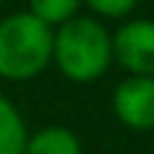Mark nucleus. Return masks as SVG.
<instances>
[{
  "label": "nucleus",
  "instance_id": "1",
  "mask_svg": "<svg viewBox=\"0 0 154 154\" xmlns=\"http://www.w3.org/2000/svg\"><path fill=\"white\" fill-rule=\"evenodd\" d=\"M111 54V34L103 20L91 14H77L60 29H54L51 63L74 83H91L106 74Z\"/></svg>",
  "mask_w": 154,
  "mask_h": 154
},
{
  "label": "nucleus",
  "instance_id": "2",
  "mask_svg": "<svg viewBox=\"0 0 154 154\" xmlns=\"http://www.w3.org/2000/svg\"><path fill=\"white\" fill-rule=\"evenodd\" d=\"M54 32L32 11H14L0 20V77L32 80L51 63Z\"/></svg>",
  "mask_w": 154,
  "mask_h": 154
},
{
  "label": "nucleus",
  "instance_id": "3",
  "mask_svg": "<svg viewBox=\"0 0 154 154\" xmlns=\"http://www.w3.org/2000/svg\"><path fill=\"white\" fill-rule=\"evenodd\" d=\"M111 54L128 77H154V20L137 17L111 34Z\"/></svg>",
  "mask_w": 154,
  "mask_h": 154
},
{
  "label": "nucleus",
  "instance_id": "4",
  "mask_svg": "<svg viewBox=\"0 0 154 154\" xmlns=\"http://www.w3.org/2000/svg\"><path fill=\"white\" fill-rule=\"evenodd\" d=\"M114 114L123 126L134 131L154 128V77H126L114 88Z\"/></svg>",
  "mask_w": 154,
  "mask_h": 154
},
{
  "label": "nucleus",
  "instance_id": "5",
  "mask_svg": "<svg viewBox=\"0 0 154 154\" xmlns=\"http://www.w3.org/2000/svg\"><path fill=\"white\" fill-rule=\"evenodd\" d=\"M23 154H83L77 134L66 126H46L40 131L29 134Z\"/></svg>",
  "mask_w": 154,
  "mask_h": 154
},
{
  "label": "nucleus",
  "instance_id": "6",
  "mask_svg": "<svg viewBox=\"0 0 154 154\" xmlns=\"http://www.w3.org/2000/svg\"><path fill=\"white\" fill-rule=\"evenodd\" d=\"M26 140H29V128L17 106L0 94V154H23Z\"/></svg>",
  "mask_w": 154,
  "mask_h": 154
},
{
  "label": "nucleus",
  "instance_id": "7",
  "mask_svg": "<svg viewBox=\"0 0 154 154\" xmlns=\"http://www.w3.org/2000/svg\"><path fill=\"white\" fill-rule=\"evenodd\" d=\"M29 11H32L43 26H49L51 32H54L63 23H69L72 17L80 14V3H74V0H32Z\"/></svg>",
  "mask_w": 154,
  "mask_h": 154
},
{
  "label": "nucleus",
  "instance_id": "8",
  "mask_svg": "<svg viewBox=\"0 0 154 154\" xmlns=\"http://www.w3.org/2000/svg\"><path fill=\"white\" fill-rule=\"evenodd\" d=\"M88 9L97 20H123L134 11V0H91Z\"/></svg>",
  "mask_w": 154,
  "mask_h": 154
}]
</instances>
